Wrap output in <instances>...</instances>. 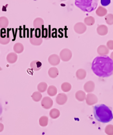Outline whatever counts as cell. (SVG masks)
I'll list each match as a JSON object with an SVG mask.
<instances>
[{"label": "cell", "instance_id": "1", "mask_svg": "<svg viewBox=\"0 0 113 135\" xmlns=\"http://www.w3.org/2000/svg\"><path fill=\"white\" fill-rule=\"evenodd\" d=\"M91 68L99 77H109L113 75V60L108 56H97L93 61Z\"/></svg>", "mask_w": 113, "mask_h": 135}, {"label": "cell", "instance_id": "2", "mask_svg": "<svg viewBox=\"0 0 113 135\" xmlns=\"http://www.w3.org/2000/svg\"><path fill=\"white\" fill-rule=\"evenodd\" d=\"M93 114L95 119L102 123H108L113 119L111 109L105 104H98L94 107Z\"/></svg>", "mask_w": 113, "mask_h": 135}, {"label": "cell", "instance_id": "3", "mask_svg": "<svg viewBox=\"0 0 113 135\" xmlns=\"http://www.w3.org/2000/svg\"><path fill=\"white\" fill-rule=\"evenodd\" d=\"M75 4L83 12H91L97 8L98 1L96 0H76Z\"/></svg>", "mask_w": 113, "mask_h": 135}, {"label": "cell", "instance_id": "4", "mask_svg": "<svg viewBox=\"0 0 113 135\" xmlns=\"http://www.w3.org/2000/svg\"><path fill=\"white\" fill-rule=\"evenodd\" d=\"M72 56V53L70 50H69L68 49L65 48L63 50H62L60 53V59L65 61V62H67V61H70Z\"/></svg>", "mask_w": 113, "mask_h": 135}, {"label": "cell", "instance_id": "5", "mask_svg": "<svg viewBox=\"0 0 113 135\" xmlns=\"http://www.w3.org/2000/svg\"><path fill=\"white\" fill-rule=\"evenodd\" d=\"M87 30V27L82 22H78L74 26V32L78 34H83Z\"/></svg>", "mask_w": 113, "mask_h": 135}, {"label": "cell", "instance_id": "6", "mask_svg": "<svg viewBox=\"0 0 113 135\" xmlns=\"http://www.w3.org/2000/svg\"><path fill=\"white\" fill-rule=\"evenodd\" d=\"M41 104L43 108L46 109H49L52 107L53 105V101L51 98L49 97H45L42 99Z\"/></svg>", "mask_w": 113, "mask_h": 135}, {"label": "cell", "instance_id": "7", "mask_svg": "<svg viewBox=\"0 0 113 135\" xmlns=\"http://www.w3.org/2000/svg\"><path fill=\"white\" fill-rule=\"evenodd\" d=\"M86 103L88 105H92L95 104L98 102V98L94 94L89 93L86 95Z\"/></svg>", "mask_w": 113, "mask_h": 135}, {"label": "cell", "instance_id": "8", "mask_svg": "<svg viewBox=\"0 0 113 135\" xmlns=\"http://www.w3.org/2000/svg\"><path fill=\"white\" fill-rule=\"evenodd\" d=\"M49 64L52 66H57L60 62V58L58 55L53 54L51 55L48 58Z\"/></svg>", "mask_w": 113, "mask_h": 135}, {"label": "cell", "instance_id": "9", "mask_svg": "<svg viewBox=\"0 0 113 135\" xmlns=\"http://www.w3.org/2000/svg\"><path fill=\"white\" fill-rule=\"evenodd\" d=\"M33 34L32 36L30 38V42L34 46H40L43 42V38L41 36H39Z\"/></svg>", "mask_w": 113, "mask_h": 135}, {"label": "cell", "instance_id": "10", "mask_svg": "<svg viewBox=\"0 0 113 135\" xmlns=\"http://www.w3.org/2000/svg\"><path fill=\"white\" fill-rule=\"evenodd\" d=\"M67 100V96L66 94L60 93L56 98V102L59 105H64Z\"/></svg>", "mask_w": 113, "mask_h": 135}, {"label": "cell", "instance_id": "11", "mask_svg": "<svg viewBox=\"0 0 113 135\" xmlns=\"http://www.w3.org/2000/svg\"><path fill=\"white\" fill-rule=\"evenodd\" d=\"M83 88L85 91L87 92V93H91V92H93L94 90H95V84L94 83V82L92 81H88L84 84Z\"/></svg>", "mask_w": 113, "mask_h": 135}, {"label": "cell", "instance_id": "12", "mask_svg": "<svg viewBox=\"0 0 113 135\" xmlns=\"http://www.w3.org/2000/svg\"><path fill=\"white\" fill-rule=\"evenodd\" d=\"M30 66L34 71H38L41 69L42 64L38 60H34L30 63Z\"/></svg>", "mask_w": 113, "mask_h": 135}, {"label": "cell", "instance_id": "13", "mask_svg": "<svg viewBox=\"0 0 113 135\" xmlns=\"http://www.w3.org/2000/svg\"><path fill=\"white\" fill-rule=\"evenodd\" d=\"M6 59H7V61L8 63L11 64H14L17 61V54H16L15 52H11L7 55Z\"/></svg>", "mask_w": 113, "mask_h": 135}, {"label": "cell", "instance_id": "14", "mask_svg": "<svg viewBox=\"0 0 113 135\" xmlns=\"http://www.w3.org/2000/svg\"><path fill=\"white\" fill-rule=\"evenodd\" d=\"M44 21L42 18L37 17L34 20L33 26L36 29L41 28L44 25Z\"/></svg>", "mask_w": 113, "mask_h": 135}, {"label": "cell", "instance_id": "15", "mask_svg": "<svg viewBox=\"0 0 113 135\" xmlns=\"http://www.w3.org/2000/svg\"><path fill=\"white\" fill-rule=\"evenodd\" d=\"M48 75L51 78H55L59 75V70L56 67H51L48 71Z\"/></svg>", "mask_w": 113, "mask_h": 135}, {"label": "cell", "instance_id": "16", "mask_svg": "<svg viewBox=\"0 0 113 135\" xmlns=\"http://www.w3.org/2000/svg\"><path fill=\"white\" fill-rule=\"evenodd\" d=\"M11 41V38L8 35L2 34L0 35V44L2 45H7Z\"/></svg>", "mask_w": 113, "mask_h": 135}, {"label": "cell", "instance_id": "17", "mask_svg": "<svg viewBox=\"0 0 113 135\" xmlns=\"http://www.w3.org/2000/svg\"><path fill=\"white\" fill-rule=\"evenodd\" d=\"M75 97H76V98L77 100L79 102H83L86 99V94L84 91L82 90H78L76 93Z\"/></svg>", "mask_w": 113, "mask_h": 135}, {"label": "cell", "instance_id": "18", "mask_svg": "<svg viewBox=\"0 0 113 135\" xmlns=\"http://www.w3.org/2000/svg\"><path fill=\"white\" fill-rule=\"evenodd\" d=\"M86 75H87V72L86 70L82 69L78 70L76 73V76L77 79H79V80H83V79H84L86 78Z\"/></svg>", "mask_w": 113, "mask_h": 135}, {"label": "cell", "instance_id": "19", "mask_svg": "<svg viewBox=\"0 0 113 135\" xmlns=\"http://www.w3.org/2000/svg\"><path fill=\"white\" fill-rule=\"evenodd\" d=\"M97 52L100 55V56H106V54L108 52V50L104 45H100L98 47Z\"/></svg>", "mask_w": 113, "mask_h": 135}, {"label": "cell", "instance_id": "20", "mask_svg": "<svg viewBox=\"0 0 113 135\" xmlns=\"http://www.w3.org/2000/svg\"><path fill=\"white\" fill-rule=\"evenodd\" d=\"M13 50L16 54H21L24 51V46L21 42H17L13 46Z\"/></svg>", "mask_w": 113, "mask_h": 135}, {"label": "cell", "instance_id": "21", "mask_svg": "<svg viewBox=\"0 0 113 135\" xmlns=\"http://www.w3.org/2000/svg\"><path fill=\"white\" fill-rule=\"evenodd\" d=\"M9 21L8 18L4 17H0V28H6L8 26Z\"/></svg>", "mask_w": 113, "mask_h": 135}, {"label": "cell", "instance_id": "22", "mask_svg": "<svg viewBox=\"0 0 113 135\" xmlns=\"http://www.w3.org/2000/svg\"><path fill=\"white\" fill-rule=\"evenodd\" d=\"M58 89L54 85H50L47 89V93L49 96L54 97L57 94Z\"/></svg>", "mask_w": 113, "mask_h": 135}, {"label": "cell", "instance_id": "23", "mask_svg": "<svg viewBox=\"0 0 113 135\" xmlns=\"http://www.w3.org/2000/svg\"><path fill=\"white\" fill-rule=\"evenodd\" d=\"M97 33L100 35H104L106 34L108 32L107 27L105 26L104 25L99 26L97 29Z\"/></svg>", "mask_w": 113, "mask_h": 135}, {"label": "cell", "instance_id": "24", "mask_svg": "<svg viewBox=\"0 0 113 135\" xmlns=\"http://www.w3.org/2000/svg\"><path fill=\"white\" fill-rule=\"evenodd\" d=\"M84 22L86 26L87 25L88 26H92L95 23V19L92 16H88L85 18Z\"/></svg>", "mask_w": 113, "mask_h": 135}, {"label": "cell", "instance_id": "25", "mask_svg": "<svg viewBox=\"0 0 113 135\" xmlns=\"http://www.w3.org/2000/svg\"><path fill=\"white\" fill-rule=\"evenodd\" d=\"M37 89L40 93H43V92H45L47 90L48 84L45 82H41L37 85Z\"/></svg>", "mask_w": 113, "mask_h": 135}, {"label": "cell", "instance_id": "26", "mask_svg": "<svg viewBox=\"0 0 113 135\" xmlns=\"http://www.w3.org/2000/svg\"><path fill=\"white\" fill-rule=\"evenodd\" d=\"M62 90L64 92L70 91L72 88V85L68 82H64L61 84V86Z\"/></svg>", "mask_w": 113, "mask_h": 135}, {"label": "cell", "instance_id": "27", "mask_svg": "<svg viewBox=\"0 0 113 135\" xmlns=\"http://www.w3.org/2000/svg\"><path fill=\"white\" fill-rule=\"evenodd\" d=\"M106 12H107L106 9L105 8L101 7V6L99 7L96 11V13L97 15L99 17L104 16L106 14Z\"/></svg>", "mask_w": 113, "mask_h": 135}, {"label": "cell", "instance_id": "28", "mask_svg": "<svg viewBox=\"0 0 113 135\" xmlns=\"http://www.w3.org/2000/svg\"><path fill=\"white\" fill-rule=\"evenodd\" d=\"M32 98L34 102H38L42 98V94L39 91H35L32 95Z\"/></svg>", "mask_w": 113, "mask_h": 135}, {"label": "cell", "instance_id": "29", "mask_svg": "<svg viewBox=\"0 0 113 135\" xmlns=\"http://www.w3.org/2000/svg\"><path fill=\"white\" fill-rule=\"evenodd\" d=\"M59 110L56 109H53L50 112V116L52 119H56L59 117L60 116Z\"/></svg>", "mask_w": 113, "mask_h": 135}, {"label": "cell", "instance_id": "30", "mask_svg": "<svg viewBox=\"0 0 113 135\" xmlns=\"http://www.w3.org/2000/svg\"><path fill=\"white\" fill-rule=\"evenodd\" d=\"M48 118L46 116H42L39 119V124L41 126H46L48 125Z\"/></svg>", "mask_w": 113, "mask_h": 135}, {"label": "cell", "instance_id": "31", "mask_svg": "<svg viewBox=\"0 0 113 135\" xmlns=\"http://www.w3.org/2000/svg\"><path fill=\"white\" fill-rule=\"evenodd\" d=\"M105 132L108 135H112L113 134V126L109 125L106 126L105 128Z\"/></svg>", "mask_w": 113, "mask_h": 135}, {"label": "cell", "instance_id": "32", "mask_svg": "<svg viewBox=\"0 0 113 135\" xmlns=\"http://www.w3.org/2000/svg\"><path fill=\"white\" fill-rule=\"evenodd\" d=\"M110 3V1H109V0H108V1H103V0H102V1H101V3H102V4L103 5V6H108Z\"/></svg>", "mask_w": 113, "mask_h": 135}, {"label": "cell", "instance_id": "33", "mask_svg": "<svg viewBox=\"0 0 113 135\" xmlns=\"http://www.w3.org/2000/svg\"><path fill=\"white\" fill-rule=\"evenodd\" d=\"M3 128H4L3 125L1 123H0V132H2L3 130Z\"/></svg>", "mask_w": 113, "mask_h": 135}, {"label": "cell", "instance_id": "34", "mask_svg": "<svg viewBox=\"0 0 113 135\" xmlns=\"http://www.w3.org/2000/svg\"><path fill=\"white\" fill-rule=\"evenodd\" d=\"M2 112H3V109H2V106L1 105V103H0V116L2 115Z\"/></svg>", "mask_w": 113, "mask_h": 135}]
</instances>
